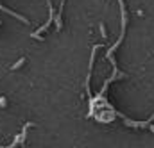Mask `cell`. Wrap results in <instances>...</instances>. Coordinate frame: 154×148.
I'll use <instances>...</instances> for the list:
<instances>
[{"instance_id":"cell-1","label":"cell","mask_w":154,"mask_h":148,"mask_svg":"<svg viewBox=\"0 0 154 148\" xmlns=\"http://www.w3.org/2000/svg\"><path fill=\"white\" fill-rule=\"evenodd\" d=\"M23 63H25V59H23V57H22V59H18V63H16V64H13V66H11V70H16V68H20Z\"/></svg>"},{"instance_id":"cell-3","label":"cell","mask_w":154,"mask_h":148,"mask_svg":"<svg viewBox=\"0 0 154 148\" xmlns=\"http://www.w3.org/2000/svg\"><path fill=\"white\" fill-rule=\"evenodd\" d=\"M0 105H2V107L5 105V98H0Z\"/></svg>"},{"instance_id":"cell-2","label":"cell","mask_w":154,"mask_h":148,"mask_svg":"<svg viewBox=\"0 0 154 148\" xmlns=\"http://www.w3.org/2000/svg\"><path fill=\"white\" fill-rule=\"evenodd\" d=\"M100 36L108 37V32H106V29H104V25H102V23H100Z\"/></svg>"}]
</instances>
